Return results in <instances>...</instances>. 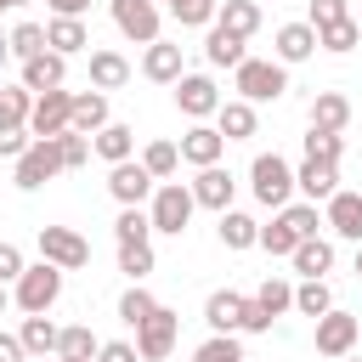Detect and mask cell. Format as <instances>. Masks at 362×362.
Wrapping results in <instances>:
<instances>
[{
	"label": "cell",
	"instance_id": "1",
	"mask_svg": "<svg viewBox=\"0 0 362 362\" xmlns=\"http://www.w3.org/2000/svg\"><path fill=\"white\" fill-rule=\"evenodd\" d=\"M311 232H317V204L311 198L305 204H283L272 215V226H260V249L266 255H294L300 238H311Z\"/></svg>",
	"mask_w": 362,
	"mask_h": 362
},
{
	"label": "cell",
	"instance_id": "2",
	"mask_svg": "<svg viewBox=\"0 0 362 362\" xmlns=\"http://www.w3.org/2000/svg\"><path fill=\"white\" fill-rule=\"evenodd\" d=\"M232 85H238V96H243V102H277V96L288 90V68H283V62L243 57V62L232 68Z\"/></svg>",
	"mask_w": 362,
	"mask_h": 362
},
{
	"label": "cell",
	"instance_id": "3",
	"mask_svg": "<svg viewBox=\"0 0 362 362\" xmlns=\"http://www.w3.org/2000/svg\"><path fill=\"white\" fill-rule=\"evenodd\" d=\"M249 187H255V198L266 204V209H283L300 187H294V170H288V158L283 153H260L255 164H249Z\"/></svg>",
	"mask_w": 362,
	"mask_h": 362
},
{
	"label": "cell",
	"instance_id": "4",
	"mask_svg": "<svg viewBox=\"0 0 362 362\" xmlns=\"http://www.w3.org/2000/svg\"><path fill=\"white\" fill-rule=\"evenodd\" d=\"M192 209H198V198H192V187H181V181H158V192H153V232H170V238H181L187 232V221H192Z\"/></svg>",
	"mask_w": 362,
	"mask_h": 362
},
{
	"label": "cell",
	"instance_id": "5",
	"mask_svg": "<svg viewBox=\"0 0 362 362\" xmlns=\"http://www.w3.org/2000/svg\"><path fill=\"white\" fill-rule=\"evenodd\" d=\"M57 294H62V266H51V260L23 266V277H17V288H11V300H17L28 317H34V311H51Z\"/></svg>",
	"mask_w": 362,
	"mask_h": 362
},
{
	"label": "cell",
	"instance_id": "6",
	"mask_svg": "<svg viewBox=\"0 0 362 362\" xmlns=\"http://www.w3.org/2000/svg\"><path fill=\"white\" fill-rule=\"evenodd\" d=\"M51 175H62L57 136H34V141H28V153L17 158V187H23V192H34V187H45Z\"/></svg>",
	"mask_w": 362,
	"mask_h": 362
},
{
	"label": "cell",
	"instance_id": "7",
	"mask_svg": "<svg viewBox=\"0 0 362 362\" xmlns=\"http://www.w3.org/2000/svg\"><path fill=\"white\" fill-rule=\"evenodd\" d=\"M40 260H51L62 272H79V266H90V243L74 226H40Z\"/></svg>",
	"mask_w": 362,
	"mask_h": 362
},
{
	"label": "cell",
	"instance_id": "8",
	"mask_svg": "<svg viewBox=\"0 0 362 362\" xmlns=\"http://www.w3.org/2000/svg\"><path fill=\"white\" fill-rule=\"evenodd\" d=\"M175 334H181V317H175L170 305H153V317L136 328V351H141V362H164V356L175 351Z\"/></svg>",
	"mask_w": 362,
	"mask_h": 362
},
{
	"label": "cell",
	"instance_id": "9",
	"mask_svg": "<svg viewBox=\"0 0 362 362\" xmlns=\"http://www.w3.org/2000/svg\"><path fill=\"white\" fill-rule=\"evenodd\" d=\"M107 192L119 198V209H124V204H147V198L158 192V175H153L147 164L124 158V164H113V170H107Z\"/></svg>",
	"mask_w": 362,
	"mask_h": 362
},
{
	"label": "cell",
	"instance_id": "10",
	"mask_svg": "<svg viewBox=\"0 0 362 362\" xmlns=\"http://www.w3.org/2000/svg\"><path fill=\"white\" fill-rule=\"evenodd\" d=\"M362 339V322L351 317V311H322L317 317V356H351V345Z\"/></svg>",
	"mask_w": 362,
	"mask_h": 362
},
{
	"label": "cell",
	"instance_id": "11",
	"mask_svg": "<svg viewBox=\"0 0 362 362\" xmlns=\"http://www.w3.org/2000/svg\"><path fill=\"white\" fill-rule=\"evenodd\" d=\"M68 119H74V90H40L34 96V113H28V130L34 136H62L68 130Z\"/></svg>",
	"mask_w": 362,
	"mask_h": 362
},
{
	"label": "cell",
	"instance_id": "12",
	"mask_svg": "<svg viewBox=\"0 0 362 362\" xmlns=\"http://www.w3.org/2000/svg\"><path fill=\"white\" fill-rule=\"evenodd\" d=\"M175 107H181L187 119H209V113H221V90H215V79H209V74H181V79H175Z\"/></svg>",
	"mask_w": 362,
	"mask_h": 362
},
{
	"label": "cell",
	"instance_id": "13",
	"mask_svg": "<svg viewBox=\"0 0 362 362\" xmlns=\"http://www.w3.org/2000/svg\"><path fill=\"white\" fill-rule=\"evenodd\" d=\"M113 23H119V34L136 40V45H153V40H158V6H153V0H113Z\"/></svg>",
	"mask_w": 362,
	"mask_h": 362
},
{
	"label": "cell",
	"instance_id": "14",
	"mask_svg": "<svg viewBox=\"0 0 362 362\" xmlns=\"http://www.w3.org/2000/svg\"><path fill=\"white\" fill-rule=\"evenodd\" d=\"M232 192H238V181H232V170H221V164H204L198 170V181H192V198L204 204V209H232Z\"/></svg>",
	"mask_w": 362,
	"mask_h": 362
},
{
	"label": "cell",
	"instance_id": "15",
	"mask_svg": "<svg viewBox=\"0 0 362 362\" xmlns=\"http://www.w3.org/2000/svg\"><path fill=\"white\" fill-rule=\"evenodd\" d=\"M221 153H226V136H221L215 124H204V119L181 136V158L198 164V170H204V164H221Z\"/></svg>",
	"mask_w": 362,
	"mask_h": 362
},
{
	"label": "cell",
	"instance_id": "16",
	"mask_svg": "<svg viewBox=\"0 0 362 362\" xmlns=\"http://www.w3.org/2000/svg\"><path fill=\"white\" fill-rule=\"evenodd\" d=\"M294 187H300L311 204H317V198L328 204V198L339 192V164H328V158H305V164L294 170Z\"/></svg>",
	"mask_w": 362,
	"mask_h": 362
},
{
	"label": "cell",
	"instance_id": "17",
	"mask_svg": "<svg viewBox=\"0 0 362 362\" xmlns=\"http://www.w3.org/2000/svg\"><path fill=\"white\" fill-rule=\"evenodd\" d=\"M243 311H249V300L232 294V288H215V294L204 300V322H209L215 334H238V328H243Z\"/></svg>",
	"mask_w": 362,
	"mask_h": 362
},
{
	"label": "cell",
	"instance_id": "18",
	"mask_svg": "<svg viewBox=\"0 0 362 362\" xmlns=\"http://www.w3.org/2000/svg\"><path fill=\"white\" fill-rule=\"evenodd\" d=\"M62 79H68V57H62V51H40V57L23 62V85H28L34 96H40V90H57Z\"/></svg>",
	"mask_w": 362,
	"mask_h": 362
},
{
	"label": "cell",
	"instance_id": "19",
	"mask_svg": "<svg viewBox=\"0 0 362 362\" xmlns=\"http://www.w3.org/2000/svg\"><path fill=\"white\" fill-rule=\"evenodd\" d=\"M317 45H322V40H317L311 23H283V28H277V62H283V68H288V62H305Z\"/></svg>",
	"mask_w": 362,
	"mask_h": 362
},
{
	"label": "cell",
	"instance_id": "20",
	"mask_svg": "<svg viewBox=\"0 0 362 362\" xmlns=\"http://www.w3.org/2000/svg\"><path fill=\"white\" fill-rule=\"evenodd\" d=\"M141 74H147L153 85H175V79H181V45L153 40V45H147V57H141Z\"/></svg>",
	"mask_w": 362,
	"mask_h": 362
},
{
	"label": "cell",
	"instance_id": "21",
	"mask_svg": "<svg viewBox=\"0 0 362 362\" xmlns=\"http://www.w3.org/2000/svg\"><path fill=\"white\" fill-rule=\"evenodd\" d=\"M102 124H113V119H107V96H102V90H74V119H68V130L96 136Z\"/></svg>",
	"mask_w": 362,
	"mask_h": 362
},
{
	"label": "cell",
	"instance_id": "22",
	"mask_svg": "<svg viewBox=\"0 0 362 362\" xmlns=\"http://www.w3.org/2000/svg\"><path fill=\"white\" fill-rule=\"evenodd\" d=\"M328 226L351 243H362V192H334L328 198Z\"/></svg>",
	"mask_w": 362,
	"mask_h": 362
},
{
	"label": "cell",
	"instance_id": "23",
	"mask_svg": "<svg viewBox=\"0 0 362 362\" xmlns=\"http://www.w3.org/2000/svg\"><path fill=\"white\" fill-rule=\"evenodd\" d=\"M204 57L215 62V68H238L249 51H243V34H232V28H221V23H209V40H204Z\"/></svg>",
	"mask_w": 362,
	"mask_h": 362
},
{
	"label": "cell",
	"instance_id": "24",
	"mask_svg": "<svg viewBox=\"0 0 362 362\" xmlns=\"http://www.w3.org/2000/svg\"><path fill=\"white\" fill-rule=\"evenodd\" d=\"M345 124H351V102H345L339 90H317V102H311V130H339V136H345Z\"/></svg>",
	"mask_w": 362,
	"mask_h": 362
},
{
	"label": "cell",
	"instance_id": "25",
	"mask_svg": "<svg viewBox=\"0 0 362 362\" xmlns=\"http://www.w3.org/2000/svg\"><path fill=\"white\" fill-rule=\"evenodd\" d=\"M215 130L226 136V141H249L255 136V102H221V113H215Z\"/></svg>",
	"mask_w": 362,
	"mask_h": 362
},
{
	"label": "cell",
	"instance_id": "26",
	"mask_svg": "<svg viewBox=\"0 0 362 362\" xmlns=\"http://www.w3.org/2000/svg\"><path fill=\"white\" fill-rule=\"evenodd\" d=\"M288 260H294V272H300V277H322V272L334 266V243L311 232V238H300V249H294Z\"/></svg>",
	"mask_w": 362,
	"mask_h": 362
},
{
	"label": "cell",
	"instance_id": "27",
	"mask_svg": "<svg viewBox=\"0 0 362 362\" xmlns=\"http://www.w3.org/2000/svg\"><path fill=\"white\" fill-rule=\"evenodd\" d=\"M23 345H28V356H57V339H62V328L45 317V311H34V317H23V334H17Z\"/></svg>",
	"mask_w": 362,
	"mask_h": 362
},
{
	"label": "cell",
	"instance_id": "28",
	"mask_svg": "<svg viewBox=\"0 0 362 362\" xmlns=\"http://www.w3.org/2000/svg\"><path fill=\"white\" fill-rule=\"evenodd\" d=\"M45 40H51V51H62V57H74V51L90 45V34H85L79 17H51V23H45Z\"/></svg>",
	"mask_w": 362,
	"mask_h": 362
},
{
	"label": "cell",
	"instance_id": "29",
	"mask_svg": "<svg viewBox=\"0 0 362 362\" xmlns=\"http://www.w3.org/2000/svg\"><path fill=\"white\" fill-rule=\"evenodd\" d=\"M124 79H130V62L119 51H90V85L96 90H119Z\"/></svg>",
	"mask_w": 362,
	"mask_h": 362
},
{
	"label": "cell",
	"instance_id": "30",
	"mask_svg": "<svg viewBox=\"0 0 362 362\" xmlns=\"http://www.w3.org/2000/svg\"><path fill=\"white\" fill-rule=\"evenodd\" d=\"M90 147H96V153H102L107 164H124V158L136 153V130H130V124H102Z\"/></svg>",
	"mask_w": 362,
	"mask_h": 362
},
{
	"label": "cell",
	"instance_id": "31",
	"mask_svg": "<svg viewBox=\"0 0 362 362\" xmlns=\"http://www.w3.org/2000/svg\"><path fill=\"white\" fill-rule=\"evenodd\" d=\"M221 243L226 249H255L260 243V221H249L243 209H221Z\"/></svg>",
	"mask_w": 362,
	"mask_h": 362
},
{
	"label": "cell",
	"instance_id": "32",
	"mask_svg": "<svg viewBox=\"0 0 362 362\" xmlns=\"http://www.w3.org/2000/svg\"><path fill=\"white\" fill-rule=\"evenodd\" d=\"M215 23H221V28H232V34H243V40H249V34H255V28H260V6H255V0H226V6H221V11H215Z\"/></svg>",
	"mask_w": 362,
	"mask_h": 362
},
{
	"label": "cell",
	"instance_id": "33",
	"mask_svg": "<svg viewBox=\"0 0 362 362\" xmlns=\"http://www.w3.org/2000/svg\"><path fill=\"white\" fill-rule=\"evenodd\" d=\"M113 238H119V243H147V238H153V215H147L141 204H124L119 221H113Z\"/></svg>",
	"mask_w": 362,
	"mask_h": 362
},
{
	"label": "cell",
	"instance_id": "34",
	"mask_svg": "<svg viewBox=\"0 0 362 362\" xmlns=\"http://www.w3.org/2000/svg\"><path fill=\"white\" fill-rule=\"evenodd\" d=\"M294 311H300V317H322V311H334L328 283H322V277H305V283L294 288Z\"/></svg>",
	"mask_w": 362,
	"mask_h": 362
},
{
	"label": "cell",
	"instance_id": "35",
	"mask_svg": "<svg viewBox=\"0 0 362 362\" xmlns=\"http://www.w3.org/2000/svg\"><path fill=\"white\" fill-rule=\"evenodd\" d=\"M40 51H51V40H45V23H17L11 28V57H40Z\"/></svg>",
	"mask_w": 362,
	"mask_h": 362
},
{
	"label": "cell",
	"instance_id": "36",
	"mask_svg": "<svg viewBox=\"0 0 362 362\" xmlns=\"http://www.w3.org/2000/svg\"><path fill=\"white\" fill-rule=\"evenodd\" d=\"M153 305H158V300H153V294H147V288L136 283V288H124V294H119V322H130V328H141V322L153 317Z\"/></svg>",
	"mask_w": 362,
	"mask_h": 362
},
{
	"label": "cell",
	"instance_id": "37",
	"mask_svg": "<svg viewBox=\"0 0 362 362\" xmlns=\"http://www.w3.org/2000/svg\"><path fill=\"white\" fill-rule=\"evenodd\" d=\"M28 113H34V90L28 85H0V119L28 124Z\"/></svg>",
	"mask_w": 362,
	"mask_h": 362
},
{
	"label": "cell",
	"instance_id": "38",
	"mask_svg": "<svg viewBox=\"0 0 362 362\" xmlns=\"http://www.w3.org/2000/svg\"><path fill=\"white\" fill-rule=\"evenodd\" d=\"M215 11H221L215 0H170V17H175L181 28H209Z\"/></svg>",
	"mask_w": 362,
	"mask_h": 362
},
{
	"label": "cell",
	"instance_id": "39",
	"mask_svg": "<svg viewBox=\"0 0 362 362\" xmlns=\"http://www.w3.org/2000/svg\"><path fill=\"white\" fill-rule=\"evenodd\" d=\"M317 40H322V51H351V45L362 40V23H356V17H339V23L317 28Z\"/></svg>",
	"mask_w": 362,
	"mask_h": 362
},
{
	"label": "cell",
	"instance_id": "40",
	"mask_svg": "<svg viewBox=\"0 0 362 362\" xmlns=\"http://www.w3.org/2000/svg\"><path fill=\"white\" fill-rule=\"evenodd\" d=\"M141 164H147L158 181H170V175H175V164H181V147H175V141H147Z\"/></svg>",
	"mask_w": 362,
	"mask_h": 362
},
{
	"label": "cell",
	"instance_id": "41",
	"mask_svg": "<svg viewBox=\"0 0 362 362\" xmlns=\"http://www.w3.org/2000/svg\"><path fill=\"white\" fill-rule=\"evenodd\" d=\"M96 351H102V339H96L85 322L62 328V339H57V356H96Z\"/></svg>",
	"mask_w": 362,
	"mask_h": 362
},
{
	"label": "cell",
	"instance_id": "42",
	"mask_svg": "<svg viewBox=\"0 0 362 362\" xmlns=\"http://www.w3.org/2000/svg\"><path fill=\"white\" fill-rule=\"evenodd\" d=\"M192 362H243V345H238L232 334H209V339L192 351Z\"/></svg>",
	"mask_w": 362,
	"mask_h": 362
},
{
	"label": "cell",
	"instance_id": "43",
	"mask_svg": "<svg viewBox=\"0 0 362 362\" xmlns=\"http://www.w3.org/2000/svg\"><path fill=\"white\" fill-rule=\"evenodd\" d=\"M119 272L141 283V277L153 272V243H119Z\"/></svg>",
	"mask_w": 362,
	"mask_h": 362
},
{
	"label": "cell",
	"instance_id": "44",
	"mask_svg": "<svg viewBox=\"0 0 362 362\" xmlns=\"http://www.w3.org/2000/svg\"><path fill=\"white\" fill-rule=\"evenodd\" d=\"M339 153H345V136H339V130H311V136H305V158L339 164Z\"/></svg>",
	"mask_w": 362,
	"mask_h": 362
},
{
	"label": "cell",
	"instance_id": "45",
	"mask_svg": "<svg viewBox=\"0 0 362 362\" xmlns=\"http://www.w3.org/2000/svg\"><path fill=\"white\" fill-rule=\"evenodd\" d=\"M255 300H260V305H266V311H272V317H283V311H288V305H294V288H288V283H283V277H266V283H260V288H255Z\"/></svg>",
	"mask_w": 362,
	"mask_h": 362
},
{
	"label": "cell",
	"instance_id": "46",
	"mask_svg": "<svg viewBox=\"0 0 362 362\" xmlns=\"http://www.w3.org/2000/svg\"><path fill=\"white\" fill-rule=\"evenodd\" d=\"M57 153H62V170H79V164L90 158V136H79V130H62V136H57Z\"/></svg>",
	"mask_w": 362,
	"mask_h": 362
},
{
	"label": "cell",
	"instance_id": "47",
	"mask_svg": "<svg viewBox=\"0 0 362 362\" xmlns=\"http://www.w3.org/2000/svg\"><path fill=\"white\" fill-rule=\"evenodd\" d=\"M28 141H34V130H28V124L0 119V158H23V153H28Z\"/></svg>",
	"mask_w": 362,
	"mask_h": 362
},
{
	"label": "cell",
	"instance_id": "48",
	"mask_svg": "<svg viewBox=\"0 0 362 362\" xmlns=\"http://www.w3.org/2000/svg\"><path fill=\"white\" fill-rule=\"evenodd\" d=\"M339 17H351L345 0H311V17H305V23H311V28H328V23H339Z\"/></svg>",
	"mask_w": 362,
	"mask_h": 362
},
{
	"label": "cell",
	"instance_id": "49",
	"mask_svg": "<svg viewBox=\"0 0 362 362\" xmlns=\"http://www.w3.org/2000/svg\"><path fill=\"white\" fill-rule=\"evenodd\" d=\"M96 362H141V351H136L130 339H107V345L96 351Z\"/></svg>",
	"mask_w": 362,
	"mask_h": 362
},
{
	"label": "cell",
	"instance_id": "50",
	"mask_svg": "<svg viewBox=\"0 0 362 362\" xmlns=\"http://www.w3.org/2000/svg\"><path fill=\"white\" fill-rule=\"evenodd\" d=\"M17 277H23V249L0 243V283H17Z\"/></svg>",
	"mask_w": 362,
	"mask_h": 362
},
{
	"label": "cell",
	"instance_id": "51",
	"mask_svg": "<svg viewBox=\"0 0 362 362\" xmlns=\"http://www.w3.org/2000/svg\"><path fill=\"white\" fill-rule=\"evenodd\" d=\"M272 322H277V317H272V311H266L260 300H249V311H243V334H266Z\"/></svg>",
	"mask_w": 362,
	"mask_h": 362
},
{
	"label": "cell",
	"instance_id": "52",
	"mask_svg": "<svg viewBox=\"0 0 362 362\" xmlns=\"http://www.w3.org/2000/svg\"><path fill=\"white\" fill-rule=\"evenodd\" d=\"M0 362H28V345L17 334H0Z\"/></svg>",
	"mask_w": 362,
	"mask_h": 362
},
{
	"label": "cell",
	"instance_id": "53",
	"mask_svg": "<svg viewBox=\"0 0 362 362\" xmlns=\"http://www.w3.org/2000/svg\"><path fill=\"white\" fill-rule=\"evenodd\" d=\"M45 6H51L57 17H85V6H90V0H45Z\"/></svg>",
	"mask_w": 362,
	"mask_h": 362
},
{
	"label": "cell",
	"instance_id": "54",
	"mask_svg": "<svg viewBox=\"0 0 362 362\" xmlns=\"http://www.w3.org/2000/svg\"><path fill=\"white\" fill-rule=\"evenodd\" d=\"M6 57H11V34H0V68H6Z\"/></svg>",
	"mask_w": 362,
	"mask_h": 362
},
{
	"label": "cell",
	"instance_id": "55",
	"mask_svg": "<svg viewBox=\"0 0 362 362\" xmlns=\"http://www.w3.org/2000/svg\"><path fill=\"white\" fill-rule=\"evenodd\" d=\"M6 305H11V294H6V283H0V311H6Z\"/></svg>",
	"mask_w": 362,
	"mask_h": 362
},
{
	"label": "cell",
	"instance_id": "56",
	"mask_svg": "<svg viewBox=\"0 0 362 362\" xmlns=\"http://www.w3.org/2000/svg\"><path fill=\"white\" fill-rule=\"evenodd\" d=\"M57 362H90V356H57Z\"/></svg>",
	"mask_w": 362,
	"mask_h": 362
},
{
	"label": "cell",
	"instance_id": "57",
	"mask_svg": "<svg viewBox=\"0 0 362 362\" xmlns=\"http://www.w3.org/2000/svg\"><path fill=\"white\" fill-rule=\"evenodd\" d=\"M356 272H362V249H356Z\"/></svg>",
	"mask_w": 362,
	"mask_h": 362
},
{
	"label": "cell",
	"instance_id": "58",
	"mask_svg": "<svg viewBox=\"0 0 362 362\" xmlns=\"http://www.w3.org/2000/svg\"><path fill=\"white\" fill-rule=\"evenodd\" d=\"M0 11H11V0H0Z\"/></svg>",
	"mask_w": 362,
	"mask_h": 362
},
{
	"label": "cell",
	"instance_id": "59",
	"mask_svg": "<svg viewBox=\"0 0 362 362\" xmlns=\"http://www.w3.org/2000/svg\"><path fill=\"white\" fill-rule=\"evenodd\" d=\"M17 6H28V0H11V11H17Z\"/></svg>",
	"mask_w": 362,
	"mask_h": 362
},
{
	"label": "cell",
	"instance_id": "60",
	"mask_svg": "<svg viewBox=\"0 0 362 362\" xmlns=\"http://www.w3.org/2000/svg\"><path fill=\"white\" fill-rule=\"evenodd\" d=\"M339 362H351V356H339Z\"/></svg>",
	"mask_w": 362,
	"mask_h": 362
}]
</instances>
